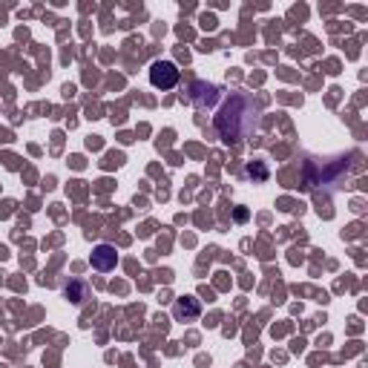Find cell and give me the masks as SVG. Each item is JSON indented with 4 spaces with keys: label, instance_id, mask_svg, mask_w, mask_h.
<instances>
[{
    "label": "cell",
    "instance_id": "obj_6",
    "mask_svg": "<svg viewBox=\"0 0 368 368\" xmlns=\"http://www.w3.org/2000/svg\"><path fill=\"white\" fill-rule=\"evenodd\" d=\"M63 294H67V299H72L75 305H83V302L90 299V291H86L83 282H72V285H67V291H63Z\"/></svg>",
    "mask_w": 368,
    "mask_h": 368
},
{
    "label": "cell",
    "instance_id": "obj_7",
    "mask_svg": "<svg viewBox=\"0 0 368 368\" xmlns=\"http://www.w3.org/2000/svg\"><path fill=\"white\" fill-rule=\"evenodd\" d=\"M248 176L256 179V182H265V179H268V167H265L262 161H250V164H248Z\"/></svg>",
    "mask_w": 368,
    "mask_h": 368
},
{
    "label": "cell",
    "instance_id": "obj_1",
    "mask_svg": "<svg viewBox=\"0 0 368 368\" xmlns=\"http://www.w3.org/2000/svg\"><path fill=\"white\" fill-rule=\"evenodd\" d=\"M216 133L225 144H239L259 127V104L245 93H230L216 113Z\"/></svg>",
    "mask_w": 368,
    "mask_h": 368
},
{
    "label": "cell",
    "instance_id": "obj_4",
    "mask_svg": "<svg viewBox=\"0 0 368 368\" xmlns=\"http://www.w3.org/2000/svg\"><path fill=\"white\" fill-rule=\"evenodd\" d=\"M93 268L95 271H101V273H106V271H113L115 265H118V253H115V248L113 245H95L93 248Z\"/></svg>",
    "mask_w": 368,
    "mask_h": 368
},
{
    "label": "cell",
    "instance_id": "obj_5",
    "mask_svg": "<svg viewBox=\"0 0 368 368\" xmlns=\"http://www.w3.org/2000/svg\"><path fill=\"white\" fill-rule=\"evenodd\" d=\"M199 314H202V305H199V299H193V296H184V299H179L176 305H173V317H176L179 322L196 319Z\"/></svg>",
    "mask_w": 368,
    "mask_h": 368
},
{
    "label": "cell",
    "instance_id": "obj_3",
    "mask_svg": "<svg viewBox=\"0 0 368 368\" xmlns=\"http://www.w3.org/2000/svg\"><path fill=\"white\" fill-rule=\"evenodd\" d=\"M179 67L173 61H156L153 67H150V83L156 86V90H173V86L179 83Z\"/></svg>",
    "mask_w": 368,
    "mask_h": 368
},
{
    "label": "cell",
    "instance_id": "obj_2",
    "mask_svg": "<svg viewBox=\"0 0 368 368\" xmlns=\"http://www.w3.org/2000/svg\"><path fill=\"white\" fill-rule=\"evenodd\" d=\"M187 98H190V104L196 106V110H213V106H216V101L222 98V93H219V86H216V83L193 81V83H190V93H187Z\"/></svg>",
    "mask_w": 368,
    "mask_h": 368
}]
</instances>
